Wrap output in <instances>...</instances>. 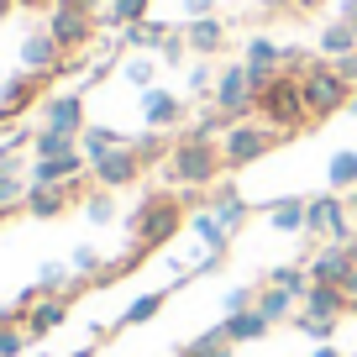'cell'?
Wrapping results in <instances>:
<instances>
[{"mask_svg": "<svg viewBox=\"0 0 357 357\" xmlns=\"http://www.w3.org/2000/svg\"><path fill=\"white\" fill-rule=\"evenodd\" d=\"M184 221H190V205L178 200V195H168V190H153V195H142V205L132 211L126 231H132V242L142 247V252H153V247L174 242Z\"/></svg>", "mask_w": 357, "mask_h": 357, "instance_id": "1", "label": "cell"}, {"mask_svg": "<svg viewBox=\"0 0 357 357\" xmlns=\"http://www.w3.org/2000/svg\"><path fill=\"white\" fill-rule=\"evenodd\" d=\"M257 121H268L279 137H305L310 111H305V95H300V74H284L279 68L257 89Z\"/></svg>", "mask_w": 357, "mask_h": 357, "instance_id": "2", "label": "cell"}, {"mask_svg": "<svg viewBox=\"0 0 357 357\" xmlns=\"http://www.w3.org/2000/svg\"><path fill=\"white\" fill-rule=\"evenodd\" d=\"M221 174H226L221 142H174V153L163 163V178L178 190H215Z\"/></svg>", "mask_w": 357, "mask_h": 357, "instance_id": "3", "label": "cell"}, {"mask_svg": "<svg viewBox=\"0 0 357 357\" xmlns=\"http://www.w3.org/2000/svg\"><path fill=\"white\" fill-rule=\"evenodd\" d=\"M300 95H305V111H310V126L315 121H331L336 111L352 105V84H347L326 58H315V68H305V74H300Z\"/></svg>", "mask_w": 357, "mask_h": 357, "instance_id": "4", "label": "cell"}, {"mask_svg": "<svg viewBox=\"0 0 357 357\" xmlns=\"http://www.w3.org/2000/svg\"><path fill=\"white\" fill-rule=\"evenodd\" d=\"M284 137L273 132L268 121H236L231 132L221 137V158H226V174H236V168H247V163H257V158H268L273 147H279Z\"/></svg>", "mask_w": 357, "mask_h": 357, "instance_id": "5", "label": "cell"}, {"mask_svg": "<svg viewBox=\"0 0 357 357\" xmlns=\"http://www.w3.org/2000/svg\"><path fill=\"white\" fill-rule=\"evenodd\" d=\"M305 236H315V242H352V221H347V195L326 190L310 200V211H305Z\"/></svg>", "mask_w": 357, "mask_h": 357, "instance_id": "6", "label": "cell"}, {"mask_svg": "<svg viewBox=\"0 0 357 357\" xmlns=\"http://www.w3.org/2000/svg\"><path fill=\"white\" fill-rule=\"evenodd\" d=\"M211 105H221L231 121H252L257 116V95H252V79H247V63H226L221 74H215Z\"/></svg>", "mask_w": 357, "mask_h": 357, "instance_id": "7", "label": "cell"}, {"mask_svg": "<svg viewBox=\"0 0 357 357\" xmlns=\"http://www.w3.org/2000/svg\"><path fill=\"white\" fill-rule=\"evenodd\" d=\"M95 26H100V16L84 11V6H53V11H47V32L58 37L63 53H84V47L95 43Z\"/></svg>", "mask_w": 357, "mask_h": 357, "instance_id": "8", "label": "cell"}, {"mask_svg": "<svg viewBox=\"0 0 357 357\" xmlns=\"http://www.w3.org/2000/svg\"><path fill=\"white\" fill-rule=\"evenodd\" d=\"M147 168H142V158L132 153V142L126 147H116V153H105V158H95L89 163V178L100 184V190H126V184H137Z\"/></svg>", "mask_w": 357, "mask_h": 357, "instance_id": "9", "label": "cell"}, {"mask_svg": "<svg viewBox=\"0 0 357 357\" xmlns=\"http://www.w3.org/2000/svg\"><path fill=\"white\" fill-rule=\"evenodd\" d=\"M205 211H215V221L226 226V231H242L247 221H252V205H247V195L236 190L231 178H221V184H215V190H205Z\"/></svg>", "mask_w": 357, "mask_h": 357, "instance_id": "10", "label": "cell"}, {"mask_svg": "<svg viewBox=\"0 0 357 357\" xmlns=\"http://www.w3.org/2000/svg\"><path fill=\"white\" fill-rule=\"evenodd\" d=\"M305 273H310V284H342L347 273H352L347 242H321L310 257H305Z\"/></svg>", "mask_w": 357, "mask_h": 357, "instance_id": "11", "label": "cell"}, {"mask_svg": "<svg viewBox=\"0 0 357 357\" xmlns=\"http://www.w3.org/2000/svg\"><path fill=\"white\" fill-rule=\"evenodd\" d=\"M63 58H68V53L58 47V37L47 32V26L22 43V68H26V74H47V79H53L58 68H63Z\"/></svg>", "mask_w": 357, "mask_h": 357, "instance_id": "12", "label": "cell"}, {"mask_svg": "<svg viewBox=\"0 0 357 357\" xmlns=\"http://www.w3.org/2000/svg\"><path fill=\"white\" fill-rule=\"evenodd\" d=\"M43 126H58V132H84V89H68V95H47L43 100Z\"/></svg>", "mask_w": 357, "mask_h": 357, "instance_id": "13", "label": "cell"}, {"mask_svg": "<svg viewBox=\"0 0 357 357\" xmlns=\"http://www.w3.org/2000/svg\"><path fill=\"white\" fill-rule=\"evenodd\" d=\"M43 84H47V74H26V68H22V74H11V79H6V89H0V111L16 121L22 111H32V105L43 100Z\"/></svg>", "mask_w": 357, "mask_h": 357, "instance_id": "14", "label": "cell"}, {"mask_svg": "<svg viewBox=\"0 0 357 357\" xmlns=\"http://www.w3.org/2000/svg\"><path fill=\"white\" fill-rule=\"evenodd\" d=\"M63 321H68V300H63V294H43V300H37L32 310L22 315V326H26V336H32V342L53 336Z\"/></svg>", "mask_w": 357, "mask_h": 357, "instance_id": "15", "label": "cell"}, {"mask_svg": "<svg viewBox=\"0 0 357 357\" xmlns=\"http://www.w3.org/2000/svg\"><path fill=\"white\" fill-rule=\"evenodd\" d=\"M142 121L153 126V132H168V126L184 121V100L168 95V89H142Z\"/></svg>", "mask_w": 357, "mask_h": 357, "instance_id": "16", "label": "cell"}, {"mask_svg": "<svg viewBox=\"0 0 357 357\" xmlns=\"http://www.w3.org/2000/svg\"><path fill=\"white\" fill-rule=\"evenodd\" d=\"M231 126H236V121L221 111V105H200V116H195V121L184 126V132L174 137V142H221V137L231 132Z\"/></svg>", "mask_w": 357, "mask_h": 357, "instance_id": "17", "label": "cell"}, {"mask_svg": "<svg viewBox=\"0 0 357 357\" xmlns=\"http://www.w3.org/2000/svg\"><path fill=\"white\" fill-rule=\"evenodd\" d=\"M300 310H305V315H321V321H342L352 305H347L342 284H310V294L300 300Z\"/></svg>", "mask_w": 357, "mask_h": 357, "instance_id": "18", "label": "cell"}, {"mask_svg": "<svg viewBox=\"0 0 357 357\" xmlns=\"http://www.w3.org/2000/svg\"><path fill=\"white\" fill-rule=\"evenodd\" d=\"M305 211H310V200L305 195H284V200H268L263 205V215H268V226L273 231H305Z\"/></svg>", "mask_w": 357, "mask_h": 357, "instance_id": "19", "label": "cell"}, {"mask_svg": "<svg viewBox=\"0 0 357 357\" xmlns=\"http://www.w3.org/2000/svg\"><path fill=\"white\" fill-rule=\"evenodd\" d=\"M257 315H263L268 326H284V321L300 315V300H294L289 289H279V284H263V289H257Z\"/></svg>", "mask_w": 357, "mask_h": 357, "instance_id": "20", "label": "cell"}, {"mask_svg": "<svg viewBox=\"0 0 357 357\" xmlns=\"http://www.w3.org/2000/svg\"><path fill=\"white\" fill-rule=\"evenodd\" d=\"M184 43H190L195 58H215L226 47V26L215 22V16H205V22H190L184 26Z\"/></svg>", "mask_w": 357, "mask_h": 357, "instance_id": "21", "label": "cell"}, {"mask_svg": "<svg viewBox=\"0 0 357 357\" xmlns=\"http://www.w3.org/2000/svg\"><path fill=\"white\" fill-rule=\"evenodd\" d=\"M126 142H132V137L116 132V126H84V132H79V153H84L89 163L105 158V153H116V147H126Z\"/></svg>", "mask_w": 357, "mask_h": 357, "instance_id": "22", "label": "cell"}, {"mask_svg": "<svg viewBox=\"0 0 357 357\" xmlns=\"http://www.w3.org/2000/svg\"><path fill=\"white\" fill-rule=\"evenodd\" d=\"M221 331H226V342H231V347H242V342H263V336L273 331V326H268L257 310H242V315H226V321H221Z\"/></svg>", "mask_w": 357, "mask_h": 357, "instance_id": "23", "label": "cell"}, {"mask_svg": "<svg viewBox=\"0 0 357 357\" xmlns=\"http://www.w3.org/2000/svg\"><path fill=\"white\" fill-rule=\"evenodd\" d=\"M321 58L326 63H336V58H347V53H357V26H347V22H326V32H321Z\"/></svg>", "mask_w": 357, "mask_h": 357, "instance_id": "24", "label": "cell"}, {"mask_svg": "<svg viewBox=\"0 0 357 357\" xmlns=\"http://www.w3.org/2000/svg\"><path fill=\"white\" fill-rule=\"evenodd\" d=\"M190 231L205 242V252H226L231 247V231L215 221V211H190Z\"/></svg>", "mask_w": 357, "mask_h": 357, "instance_id": "25", "label": "cell"}, {"mask_svg": "<svg viewBox=\"0 0 357 357\" xmlns=\"http://www.w3.org/2000/svg\"><path fill=\"white\" fill-rule=\"evenodd\" d=\"M326 190H336V195L357 190V153H352V147H342V153L326 163Z\"/></svg>", "mask_w": 357, "mask_h": 357, "instance_id": "26", "label": "cell"}, {"mask_svg": "<svg viewBox=\"0 0 357 357\" xmlns=\"http://www.w3.org/2000/svg\"><path fill=\"white\" fill-rule=\"evenodd\" d=\"M168 37H174V26H163V22H132V26H121V47H163Z\"/></svg>", "mask_w": 357, "mask_h": 357, "instance_id": "27", "label": "cell"}, {"mask_svg": "<svg viewBox=\"0 0 357 357\" xmlns=\"http://www.w3.org/2000/svg\"><path fill=\"white\" fill-rule=\"evenodd\" d=\"M74 147H79V137L58 132V126H43V132L32 137V158H63V153H74Z\"/></svg>", "mask_w": 357, "mask_h": 357, "instance_id": "28", "label": "cell"}, {"mask_svg": "<svg viewBox=\"0 0 357 357\" xmlns=\"http://www.w3.org/2000/svg\"><path fill=\"white\" fill-rule=\"evenodd\" d=\"M163 305H168V289L137 294V300H132V305H126V310H121V321H116V326H147V321H153L158 310H163Z\"/></svg>", "mask_w": 357, "mask_h": 357, "instance_id": "29", "label": "cell"}, {"mask_svg": "<svg viewBox=\"0 0 357 357\" xmlns=\"http://www.w3.org/2000/svg\"><path fill=\"white\" fill-rule=\"evenodd\" d=\"M147 6H153V0H105L100 22H105V26H132V22H147Z\"/></svg>", "mask_w": 357, "mask_h": 357, "instance_id": "30", "label": "cell"}, {"mask_svg": "<svg viewBox=\"0 0 357 357\" xmlns=\"http://www.w3.org/2000/svg\"><path fill=\"white\" fill-rule=\"evenodd\" d=\"M178 357H236V347L226 342V331H221V326H211V331H205V336H195V342L184 347Z\"/></svg>", "mask_w": 357, "mask_h": 357, "instance_id": "31", "label": "cell"}, {"mask_svg": "<svg viewBox=\"0 0 357 357\" xmlns=\"http://www.w3.org/2000/svg\"><path fill=\"white\" fill-rule=\"evenodd\" d=\"M132 153L142 158V168H153V163H168V153H174V142H168L163 132H142V137H132Z\"/></svg>", "mask_w": 357, "mask_h": 357, "instance_id": "32", "label": "cell"}, {"mask_svg": "<svg viewBox=\"0 0 357 357\" xmlns=\"http://www.w3.org/2000/svg\"><path fill=\"white\" fill-rule=\"evenodd\" d=\"M268 284H279V289H289L294 300H305V294H310V273H305V263H279L273 273H268Z\"/></svg>", "mask_w": 357, "mask_h": 357, "instance_id": "33", "label": "cell"}, {"mask_svg": "<svg viewBox=\"0 0 357 357\" xmlns=\"http://www.w3.org/2000/svg\"><path fill=\"white\" fill-rule=\"evenodd\" d=\"M84 221H95V226H105V221H116V190H95L84 195Z\"/></svg>", "mask_w": 357, "mask_h": 357, "instance_id": "34", "label": "cell"}, {"mask_svg": "<svg viewBox=\"0 0 357 357\" xmlns=\"http://www.w3.org/2000/svg\"><path fill=\"white\" fill-rule=\"evenodd\" d=\"M26 168H11V174H0V211H16V205H26Z\"/></svg>", "mask_w": 357, "mask_h": 357, "instance_id": "35", "label": "cell"}, {"mask_svg": "<svg viewBox=\"0 0 357 357\" xmlns=\"http://www.w3.org/2000/svg\"><path fill=\"white\" fill-rule=\"evenodd\" d=\"M68 273H74V268L47 263L43 273H37V289H43V294H68V289H74V279H68Z\"/></svg>", "mask_w": 357, "mask_h": 357, "instance_id": "36", "label": "cell"}, {"mask_svg": "<svg viewBox=\"0 0 357 357\" xmlns=\"http://www.w3.org/2000/svg\"><path fill=\"white\" fill-rule=\"evenodd\" d=\"M257 289H263V284H236V289H226L221 310H226V315H242V310H257Z\"/></svg>", "mask_w": 357, "mask_h": 357, "instance_id": "37", "label": "cell"}, {"mask_svg": "<svg viewBox=\"0 0 357 357\" xmlns=\"http://www.w3.org/2000/svg\"><path fill=\"white\" fill-rule=\"evenodd\" d=\"M289 326H294V331H305L310 342H331V336H336V326H342V321H321V315H305V310H300Z\"/></svg>", "mask_w": 357, "mask_h": 357, "instance_id": "38", "label": "cell"}, {"mask_svg": "<svg viewBox=\"0 0 357 357\" xmlns=\"http://www.w3.org/2000/svg\"><path fill=\"white\" fill-rule=\"evenodd\" d=\"M68 268H74V279H100L105 257L95 252V247H74V257H68Z\"/></svg>", "mask_w": 357, "mask_h": 357, "instance_id": "39", "label": "cell"}, {"mask_svg": "<svg viewBox=\"0 0 357 357\" xmlns=\"http://www.w3.org/2000/svg\"><path fill=\"white\" fill-rule=\"evenodd\" d=\"M26 347H32V336H26V326H0V357H26Z\"/></svg>", "mask_w": 357, "mask_h": 357, "instance_id": "40", "label": "cell"}, {"mask_svg": "<svg viewBox=\"0 0 357 357\" xmlns=\"http://www.w3.org/2000/svg\"><path fill=\"white\" fill-rule=\"evenodd\" d=\"M121 74H126V84H137V89H153L158 63H153V58H126V63H121Z\"/></svg>", "mask_w": 357, "mask_h": 357, "instance_id": "41", "label": "cell"}, {"mask_svg": "<svg viewBox=\"0 0 357 357\" xmlns=\"http://www.w3.org/2000/svg\"><path fill=\"white\" fill-rule=\"evenodd\" d=\"M158 58H163L168 68H174V63H184V58H190V43H184V32H174V37H168V43L158 47Z\"/></svg>", "mask_w": 357, "mask_h": 357, "instance_id": "42", "label": "cell"}, {"mask_svg": "<svg viewBox=\"0 0 357 357\" xmlns=\"http://www.w3.org/2000/svg\"><path fill=\"white\" fill-rule=\"evenodd\" d=\"M184 16H190V22H205V16H215V0H184Z\"/></svg>", "mask_w": 357, "mask_h": 357, "instance_id": "43", "label": "cell"}, {"mask_svg": "<svg viewBox=\"0 0 357 357\" xmlns=\"http://www.w3.org/2000/svg\"><path fill=\"white\" fill-rule=\"evenodd\" d=\"M331 68H336V74H342V79H347V84H352V89H357V53H347V58H336V63H331Z\"/></svg>", "mask_w": 357, "mask_h": 357, "instance_id": "44", "label": "cell"}, {"mask_svg": "<svg viewBox=\"0 0 357 357\" xmlns=\"http://www.w3.org/2000/svg\"><path fill=\"white\" fill-rule=\"evenodd\" d=\"M336 22L357 26V0H336Z\"/></svg>", "mask_w": 357, "mask_h": 357, "instance_id": "45", "label": "cell"}, {"mask_svg": "<svg viewBox=\"0 0 357 357\" xmlns=\"http://www.w3.org/2000/svg\"><path fill=\"white\" fill-rule=\"evenodd\" d=\"M58 0H16V11H53Z\"/></svg>", "mask_w": 357, "mask_h": 357, "instance_id": "46", "label": "cell"}, {"mask_svg": "<svg viewBox=\"0 0 357 357\" xmlns=\"http://www.w3.org/2000/svg\"><path fill=\"white\" fill-rule=\"evenodd\" d=\"M315 357H347V352H342V347H331V342H321V347H315Z\"/></svg>", "mask_w": 357, "mask_h": 357, "instance_id": "47", "label": "cell"}, {"mask_svg": "<svg viewBox=\"0 0 357 357\" xmlns=\"http://www.w3.org/2000/svg\"><path fill=\"white\" fill-rule=\"evenodd\" d=\"M11 11H16V0H0V22H6Z\"/></svg>", "mask_w": 357, "mask_h": 357, "instance_id": "48", "label": "cell"}, {"mask_svg": "<svg viewBox=\"0 0 357 357\" xmlns=\"http://www.w3.org/2000/svg\"><path fill=\"white\" fill-rule=\"evenodd\" d=\"M347 257H352V268H357V231H352V242H347Z\"/></svg>", "mask_w": 357, "mask_h": 357, "instance_id": "49", "label": "cell"}, {"mask_svg": "<svg viewBox=\"0 0 357 357\" xmlns=\"http://www.w3.org/2000/svg\"><path fill=\"white\" fill-rule=\"evenodd\" d=\"M347 205H357V190H352V195H347Z\"/></svg>", "mask_w": 357, "mask_h": 357, "instance_id": "50", "label": "cell"}, {"mask_svg": "<svg viewBox=\"0 0 357 357\" xmlns=\"http://www.w3.org/2000/svg\"><path fill=\"white\" fill-rule=\"evenodd\" d=\"M6 215H11V211H0V226H6Z\"/></svg>", "mask_w": 357, "mask_h": 357, "instance_id": "51", "label": "cell"}]
</instances>
